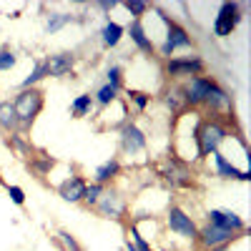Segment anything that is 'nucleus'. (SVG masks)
Listing matches in <instances>:
<instances>
[{"mask_svg":"<svg viewBox=\"0 0 251 251\" xmlns=\"http://www.w3.org/2000/svg\"><path fill=\"white\" fill-rule=\"evenodd\" d=\"M246 234H231V231H226V228H219V226H211V224H206V226H199V246L201 251H211V249H219V246H228V244H234L236 239H241Z\"/></svg>","mask_w":251,"mask_h":251,"instance_id":"nucleus-10","label":"nucleus"},{"mask_svg":"<svg viewBox=\"0 0 251 251\" xmlns=\"http://www.w3.org/2000/svg\"><path fill=\"white\" fill-rule=\"evenodd\" d=\"M191 251H201V249H191Z\"/></svg>","mask_w":251,"mask_h":251,"instance_id":"nucleus-34","label":"nucleus"},{"mask_svg":"<svg viewBox=\"0 0 251 251\" xmlns=\"http://www.w3.org/2000/svg\"><path fill=\"white\" fill-rule=\"evenodd\" d=\"M86 178L73 174V176H66L58 186H55V191L63 201H68V203H80L83 201V191H86Z\"/></svg>","mask_w":251,"mask_h":251,"instance_id":"nucleus-13","label":"nucleus"},{"mask_svg":"<svg viewBox=\"0 0 251 251\" xmlns=\"http://www.w3.org/2000/svg\"><path fill=\"white\" fill-rule=\"evenodd\" d=\"M126 35L131 38V43L141 53H146V55H153L156 53V46H153L149 30H146V25H143V20H131V23L126 25Z\"/></svg>","mask_w":251,"mask_h":251,"instance_id":"nucleus-14","label":"nucleus"},{"mask_svg":"<svg viewBox=\"0 0 251 251\" xmlns=\"http://www.w3.org/2000/svg\"><path fill=\"white\" fill-rule=\"evenodd\" d=\"M46 60V66H48V73L50 78H63V75H73V68H75V63H78V55L73 50H58V53H50Z\"/></svg>","mask_w":251,"mask_h":251,"instance_id":"nucleus-12","label":"nucleus"},{"mask_svg":"<svg viewBox=\"0 0 251 251\" xmlns=\"http://www.w3.org/2000/svg\"><path fill=\"white\" fill-rule=\"evenodd\" d=\"M0 183H3V181H0Z\"/></svg>","mask_w":251,"mask_h":251,"instance_id":"nucleus-35","label":"nucleus"},{"mask_svg":"<svg viewBox=\"0 0 251 251\" xmlns=\"http://www.w3.org/2000/svg\"><path fill=\"white\" fill-rule=\"evenodd\" d=\"M151 10L158 13L161 23L166 25L163 40H161V46H158V58L169 60V58H174V53H176L178 48H194V46H196V43H194V38L188 35V30L178 23V20H174L171 15H166L158 5H151Z\"/></svg>","mask_w":251,"mask_h":251,"instance_id":"nucleus-4","label":"nucleus"},{"mask_svg":"<svg viewBox=\"0 0 251 251\" xmlns=\"http://www.w3.org/2000/svg\"><path fill=\"white\" fill-rule=\"evenodd\" d=\"M25 166H28L30 176H35L38 181H46V176H50L53 166H55V158L48 156V153H43V151H38V153L33 151V156L25 161Z\"/></svg>","mask_w":251,"mask_h":251,"instance_id":"nucleus-16","label":"nucleus"},{"mask_svg":"<svg viewBox=\"0 0 251 251\" xmlns=\"http://www.w3.org/2000/svg\"><path fill=\"white\" fill-rule=\"evenodd\" d=\"M166 75L171 80H188V78H196V75H203L206 71V60L194 53V55H176V58H169L163 66Z\"/></svg>","mask_w":251,"mask_h":251,"instance_id":"nucleus-5","label":"nucleus"},{"mask_svg":"<svg viewBox=\"0 0 251 251\" xmlns=\"http://www.w3.org/2000/svg\"><path fill=\"white\" fill-rule=\"evenodd\" d=\"M166 226H169V231L186 239V241H196L199 236V224L194 221V216H188L186 208H181L178 203H171L166 208Z\"/></svg>","mask_w":251,"mask_h":251,"instance_id":"nucleus-7","label":"nucleus"},{"mask_svg":"<svg viewBox=\"0 0 251 251\" xmlns=\"http://www.w3.org/2000/svg\"><path fill=\"white\" fill-rule=\"evenodd\" d=\"M93 96L91 93H78L73 100H71V116L73 118H86L93 113Z\"/></svg>","mask_w":251,"mask_h":251,"instance_id":"nucleus-22","label":"nucleus"},{"mask_svg":"<svg viewBox=\"0 0 251 251\" xmlns=\"http://www.w3.org/2000/svg\"><path fill=\"white\" fill-rule=\"evenodd\" d=\"M5 143L10 146V149H13L20 158H25V161H28V158L33 156V151H35V149H33V143L28 141V136H25V133H20V131L10 133V136L5 138Z\"/></svg>","mask_w":251,"mask_h":251,"instance_id":"nucleus-21","label":"nucleus"},{"mask_svg":"<svg viewBox=\"0 0 251 251\" xmlns=\"http://www.w3.org/2000/svg\"><path fill=\"white\" fill-rule=\"evenodd\" d=\"M228 136H231V131H228L219 118H199L196 131H194L196 158H208L216 151H221V146L228 141Z\"/></svg>","mask_w":251,"mask_h":251,"instance_id":"nucleus-2","label":"nucleus"},{"mask_svg":"<svg viewBox=\"0 0 251 251\" xmlns=\"http://www.w3.org/2000/svg\"><path fill=\"white\" fill-rule=\"evenodd\" d=\"M116 5H118V0H98V3H96V8H98L100 13H111Z\"/></svg>","mask_w":251,"mask_h":251,"instance_id":"nucleus-32","label":"nucleus"},{"mask_svg":"<svg viewBox=\"0 0 251 251\" xmlns=\"http://www.w3.org/2000/svg\"><path fill=\"white\" fill-rule=\"evenodd\" d=\"M46 78H50V73H48V66H46V60H35V66H33V71L20 80V91L23 88H38L40 83H43Z\"/></svg>","mask_w":251,"mask_h":251,"instance_id":"nucleus-20","label":"nucleus"},{"mask_svg":"<svg viewBox=\"0 0 251 251\" xmlns=\"http://www.w3.org/2000/svg\"><path fill=\"white\" fill-rule=\"evenodd\" d=\"M244 20V10H241V3H221L216 18H214V35L216 38H228Z\"/></svg>","mask_w":251,"mask_h":251,"instance_id":"nucleus-9","label":"nucleus"},{"mask_svg":"<svg viewBox=\"0 0 251 251\" xmlns=\"http://www.w3.org/2000/svg\"><path fill=\"white\" fill-rule=\"evenodd\" d=\"M55 244L63 249V251H86L80 246V241L68 231V228H58V234H55Z\"/></svg>","mask_w":251,"mask_h":251,"instance_id":"nucleus-26","label":"nucleus"},{"mask_svg":"<svg viewBox=\"0 0 251 251\" xmlns=\"http://www.w3.org/2000/svg\"><path fill=\"white\" fill-rule=\"evenodd\" d=\"M13 108H15V116H18V123H20V133H28L33 128V123L38 121V116L43 113L46 108V93L40 88H23L13 96Z\"/></svg>","mask_w":251,"mask_h":251,"instance_id":"nucleus-3","label":"nucleus"},{"mask_svg":"<svg viewBox=\"0 0 251 251\" xmlns=\"http://www.w3.org/2000/svg\"><path fill=\"white\" fill-rule=\"evenodd\" d=\"M151 251H153V249H151Z\"/></svg>","mask_w":251,"mask_h":251,"instance_id":"nucleus-36","label":"nucleus"},{"mask_svg":"<svg viewBox=\"0 0 251 251\" xmlns=\"http://www.w3.org/2000/svg\"><path fill=\"white\" fill-rule=\"evenodd\" d=\"M126 100H128V103H131V106H133L138 113H143L146 108L151 106L153 96H151L149 91H136V88H128V91H126Z\"/></svg>","mask_w":251,"mask_h":251,"instance_id":"nucleus-24","label":"nucleus"},{"mask_svg":"<svg viewBox=\"0 0 251 251\" xmlns=\"http://www.w3.org/2000/svg\"><path fill=\"white\" fill-rule=\"evenodd\" d=\"M183 106L186 108H208L214 113H221L231 106V93L211 75H196L181 83Z\"/></svg>","mask_w":251,"mask_h":251,"instance_id":"nucleus-1","label":"nucleus"},{"mask_svg":"<svg viewBox=\"0 0 251 251\" xmlns=\"http://www.w3.org/2000/svg\"><path fill=\"white\" fill-rule=\"evenodd\" d=\"M15 63H18V55H15L10 48H0V73L13 71Z\"/></svg>","mask_w":251,"mask_h":251,"instance_id":"nucleus-30","label":"nucleus"},{"mask_svg":"<svg viewBox=\"0 0 251 251\" xmlns=\"http://www.w3.org/2000/svg\"><path fill=\"white\" fill-rule=\"evenodd\" d=\"M103 191H106V186H100V183H86V191H83V206L86 208H93L96 203H98V199L103 196Z\"/></svg>","mask_w":251,"mask_h":251,"instance_id":"nucleus-27","label":"nucleus"},{"mask_svg":"<svg viewBox=\"0 0 251 251\" xmlns=\"http://www.w3.org/2000/svg\"><path fill=\"white\" fill-rule=\"evenodd\" d=\"M123 8L128 10L131 20H141L146 13L151 10V3H146V0H126V3H123Z\"/></svg>","mask_w":251,"mask_h":251,"instance_id":"nucleus-28","label":"nucleus"},{"mask_svg":"<svg viewBox=\"0 0 251 251\" xmlns=\"http://www.w3.org/2000/svg\"><path fill=\"white\" fill-rule=\"evenodd\" d=\"M118 176H121V158H118V156H111L108 161H103L98 169L93 171V183L111 186Z\"/></svg>","mask_w":251,"mask_h":251,"instance_id":"nucleus-17","label":"nucleus"},{"mask_svg":"<svg viewBox=\"0 0 251 251\" xmlns=\"http://www.w3.org/2000/svg\"><path fill=\"white\" fill-rule=\"evenodd\" d=\"M73 13H48L46 15V30L48 33H58V30H63L68 23H73Z\"/></svg>","mask_w":251,"mask_h":251,"instance_id":"nucleus-25","label":"nucleus"},{"mask_svg":"<svg viewBox=\"0 0 251 251\" xmlns=\"http://www.w3.org/2000/svg\"><path fill=\"white\" fill-rule=\"evenodd\" d=\"M118 93L121 91L111 88L108 83H100V86L96 88V93H93V103H96V106H100V108H108V106H113V103L118 100Z\"/></svg>","mask_w":251,"mask_h":251,"instance_id":"nucleus-23","label":"nucleus"},{"mask_svg":"<svg viewBox=\"0 0 251 251\" xmlns=\"http://www.w3.org/2000/svg\"><path fill=\"white\" fill-rule=\"evenodd\" d=\"M206 224L226 228V231H231V234H246L249 231V226L241 219V214L231 211V208H208L206 211Z\"/></svg>","mask_w":251,"mask_h":251,"instance_id":"nucleus-11","label":"nucleus"},{"mask_svg":"<svg viewBox=\"0 0 251 251\" xmlns=\"http://www.w3.org/2000/svg\"><path fill=\"white\" fill-rule=\"evenodd\" d=\"M123 35H126V25H121L118 20L108 18L100 28V43H103V48H116L123 40Z\"/></svg>","mask_w":251,"mask_h":251,"instance_id":"nucleus-18","label":"nucleus"},{"mask_svg":"<svg viewBox=\"0 0 251 251\" xmlns=\"http://www.w3.org/2000/svg\"><path fill=\"white\" fill-rule=\"evenodd\" d=\"M214 171H216L219 178H231V181H244V183L251 178V174L246 169H236V166L228 161L221 151L214 153Z\"/></svg>","mask_w":251,"mask_h":251,"instance_id":"nucleus-15","label":"nucleus"},{"mask_svg":"<svg viewBox=\"0 0 251 251\" xmlns=\"http://www.w3.org/2000/svg\"><path fill=\"white\" fill-rule=\"evenodd\" d=\"M106 83L116 91H123V68L118 66V63H111V66L106 68Z\"/></svg>","mask_w":251,"mask_h":251,"instance_id":"nucleus-29","label":"nucleus"},{"mask_svg":"<svg viewBox=\"0 0 251 251\" xmlns=\"http://www.w3.org/2000/svg\"><path fill=\"white\" fill-rule=\"evenodd\" d=\"M20 128V123H18V116H15V108H13V103L10 100H0V131L3 133H15Z\"/></svg>","mask_w":251,"mask_h":251,"instance_id":"nucleus-19","label":"nucleus"},{"mask_svg":"<svg viewBox=\"0 0 251 251\" xmlns=\"http://www.w3.org/2000/svg\"><path fill=\"white\" fill-rule=\"evenodd\" d=\"M118 146H121V153L126 156H136L143 153L146 146H149V136L136 121H126L118 131Z\"/></svg>","mask_w":251,"mask_h":251,"instance_id":"nucleus-8","label":"nucleus"},{"mask_svg":"<svg viewBox=\"0 0 251 251\" xmlns=\"http://www.w3.org/2000/svg\"><path fill=\"white\" fill-rule=\"evenodd\" d=\"M5 194L10 196V201L15 203V206H25V191L20 186H15V183H5Z\"/></svg>","mask_w":251,"mask_h":251,"instance_id":"nucleus-31","label":"nucleus"},{"mask_svg":"<svg viewBox=\"0 0 251 251\" xmlns=\"http://www.w3.org/2000/svg\"><path fill=\"white\" fill-rule=\"evenodd\" d=\"M126 251H138V249H136V246H133L131 241H126Z\"/></svg>","mask_w":251,"mask_h":251,"instance_id":"nucleus-33","label":"nucleus"},{"mask_svg":"<svg viewBox=\"0 0 251 251\" xmlns=\"http://www.w3.org/2000/svg\"><path fill=\"white\" fill-rule=\"evenodd\" d=\"M93 211L100 216V219H108V221H123L126 214H128V201L126 196L113 186H106L103 196L98 199V203L93 206Z\"/></svg>","mask_w":251,"mask_h":251,"instance_id":"nucleus-6","label":"nucleus"}]
</instances>
